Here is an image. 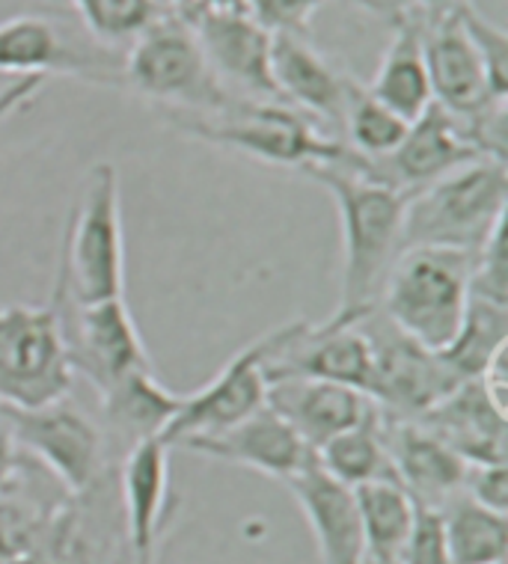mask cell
I'll use <instances>...</instances> for the list:
<instances>
[{
    "label": "cell",
    "instance_id": "17",
    "mask_svg": "<svg viewBox=\"0 0 508 564\" xmlns=\"http://www.w3.org/2000/svg\"><path fill=\"white\" fill-rule=\"evenodd\" d=\"M383 443L392 478L420 508L440 511L464 490L469 464L417 419L383 416Z\"/></svg>",
    "mask_w": 508,
    "mask_h": 564
},
{
    "label": "cell",
    "instance_id": "14",
    "mask_svg": "<svg viewBox=\"0 0 508 564\" xmlns=\"http://www.w3.org/2000/svg\"><path fill=\"white\" fill-rule=\"evenodd\" d=\"M0 72L10 75H69L93 84H119L122 63L93 45H80L69 30L45 15H15L0 24Z\"/></svg>",
    "mask_w": 508,
    "mask_h": 564
},
{
    "label": "cell",
    "instance_id": "30",
    "mask_svg": "<svg viewBox=\"0 0 508 564\" xmlns=\"http://www.w3.org/2000/svg\"><path fill=\"white\" fill-rule=\"evenodd\" d=\"M80 19L87 24L96 42H131L140 30H147L152 21L166 10H158L152 0H75Z\"/></svg>",
    "mask_w": 508,
    "mask_h": 564
},
{
    "label": "cell",
    "instance_id": "28",
    "mask_svg": "<svg viewBox=\"0 0 508 564\" xmlns=\"http://www.w3.org/2000/svg\"><path fill=\"white\" fill-rule=\"evenodd\" d=\"M506 348L508 306L469 294L464 322H461L455 339L450 341V348L440 350V357L450 362L464 380H476Z\"/></svg>",
    "mask_w": 508,
    "mask_h": 564
},
{
    "label": "cell",
    "instance_id": "34",
    "mask_svg": "<svg viewBox=\"0 0 508 564\" xmlns=\"http://www.w3.org/2000/svg\"><path fill=\"white\" fill-rule=\"evenodd\" d=\"M324 0H247V12L271 33H298L310 28V19Z\"/></svg>",
    "mask_w": 508,
    "mask_h": 564
},
{
    "label": "cell",
    "instance_id": "37",
    "mask_svg": "<svg viewBox=\"0 0 508 564\" xmlns=\"http://www.w3.org/2000/svg\"><path fill=\"white\" fill-rule=\"evenodd\" d=\"M21 448L15 443V434H12L10 419H7V408L0 404V490L10 485L12 476L19 473L21 467Z\"/></svg>",
    "mask_w": 508,
    "mask_h": 564
},
{
    "label": "cell",
    "instance_id": "12",
    "mask_svg": "<svg viewBox=\"0 0 508 564\" xmlns=\"http://www.w3.org/2000/svg\"><path fill=\"white\" fill-rule=\"evenodd\" d=\"M271 348H274V330L238 350L203 390L185 395L179 416L166 425L164 437H161L166 446L176 448L187 437L217 434L256 410H262L268 401Z\"/></svg>",
    "mask_w": 508,
    "mask_h": 564
},
{
    "label": "cell",
    "instance_id": "25",
    "mask_svg": "<svg viewBox=\"0 0 508 564\" xmlns=\"http://www.w3.org/2000/svg\"><path fill=\"white\" fill-rule=\"evenodd\" d=\"M357 511H360L366 555L375 564L399 562L401 550L411 538L417 520V502L396 478H378L369 485L354 487Z\"/></svg>",
    "mask_w": 508,
    "mask_h": 564
},
{
    "label": "cell",
    "instance_id": "29",
    "mask_svg": "<svg viewBox=\"0 0 508 564\" xmlns=\"http://www.w3.org/2000/svg\"><path fill=\"white\" fill-rule=\"evenodd\" d=\"M339 126H343L345 134L343 143L352 149L354 155L383 158L399 147L411 122L396 117L387 105H381L378 98L371 96L369 89L348 78Z\"/></svg>",
    "mask_w": 508,
    "mask_h": 564
},
{
    "label": "cell",
    "instance_id": "20",
    "mask_svg": "<svg viewBox=\"0 0 508 564\" xmlns=\"http://www.w3.org/2000/svg\"><path fill=\"white\" fill-rule=\"evenodd\" d=\"M264 404L280 413L313 452L336 434L360 425L375 410V401L360 390L315 378L271 380Z\"/></svg>",
    "mask_w": 508,
    "mask_h": 564
},
{
    "label": "cell",
    "instance_id": "4",
    "mask_svg": "<svg viewBox=\"0 0 508 564\" xmlns=\"http://www.w3.org/2000/svg\"><path fill=\"white\" fill-rule=\"evenodd\" d=\"M508 164L476 158L434 185L408 196L401 250L452 247L476 253L506 220Z\"/></svg>",
    "mask_w": 508,
    "mask_h": 564
},
{
    "label": "cell",
    "instance_id": "5",
    "mask_svg": "<svg viewBox=\"0 0 508 564\" xmlns=\"http://www.w3.org/2000/svg\"><path fill=\"white\" fill-rule=\"evenodd\" d=\"M122 80L140 96L164 105L166 113H217L229 108L233 98H241L215 78L182 10L161 12L131 40V51L122 59Z\"/></svg>",
    "mask_w": 508,
    "mask_h": 564
},
{
    "label": "cell",
    "instance_id": "11",
    "mask_svg": "<svg viewBox=\"0 0 508 564\" xmlns=\"http://www.w3.org/2000/svg\"><path fill=\"white\" fill-rule=\"evenodd\" d=\"M476 158L479 152L469 143L464 119L452 117L450 110L431 101V108L420 119H413L392 152L383 158H360L345 147L343 155L333 164L348 166L371 182H381L399 194L413 196Z\"/></svg>",
    "mask_w": 508,
    "mask_h": 564
},
{
    "label": "cell",
    "instance_id": "16",
    "mask_svg": "<svg viewBox=\"0 0 508 564\" xmlns=\"http://www.w3.org/2000/svg\"><path fill=\"white\" fill-rule=\"evenodd\" d=\"M179 448L212 457L220 464L253 469L259 476L277 478V481H289L315 455L313 448L298 437V431L268 404L217 434L182 440Z\"/></svg>",
    "mask_w": 508,
    "mask_h": 564
},
{
    "label": "cell",
    "instance_id": "23",
    "mask_svg": "<svg viewBox=\"0 0 508 564\" xmlns=\"http://www.w3.org/2000/svg\"><path fill=\"white\" fill-rule=\"evenodd\" d=\"M101 419L98 425L105 431L110 457L119 460L128 448L143 440L164 437L166 425L179 416L185 395L170 392L155 378V371H134L126 380L114 383L101 395Z\"/></svg>",
    "mask_w": 508,
    "mask_h": 564
},
{
    "label": "cell",
    "instance_id": "6",
    "mask_svg": "<svg viewBox=\"0 0 508 564\" xmlns=\"http://www.w3.org/2000/svg\"><path fill=\"white\" fill-rule=\"evenodd\" d=\"M170 122L203 143L274 166L306 170L313 164H333L345 149L343 140L318 131L313 119L283 101L233 98V105L217 113H176Z\"/></svg>",
    "mask_w": 508,
    "mask_h": 564
},
{
    "label": "cell",
    "instance_id": "1",
    "mask_svg": "<svg viewBox=\"0 0 508 564\" xmlns=\"http://www.w3.org/2000/svg\"><path fill=\"white\" fill-rule=\"evenodd\" d=\"M303 173L327 191L343 229L339 303L327 324L348 327L378 310L381 285L401 253V224L408 196L339 164H313Z\"/></svg>",
    "mask_w": 508,
    "mask_h": 564
},
{
    "label": "cell",
    "instance_id": "21",
    "mask_svg": "<svg viewBox=\"0 0 508 564\" xmlns=\"http://www.w3.org/2000/svg\"><path fill=\"white\" fill-rule=\"evenodd\" d=\"M417 422L458 452L469 467L506 464L508 413L490 401L479 378L458 383Z\"/></svg>",
    "mask_w": 508,
    "mask_h": 564
},
{
    "label": "cell",
    "instance_id": "10",
    "mask_svg": "<svg viewBox=\"0 0 508 564\" xmlns=\"http://www.w3.org/2000/svg\"><path fill=\"white\" fill-rule=\"evenodd\" d=\"M51 297L57 301L72 371L87 380L98 395L134 371L152 369L147 345L134 324V315L128 312L126 297L80 306L63 294L57 282Z\"/></svg>",
    "mask_w": 508,
    "mask_h": 564
},
{
    "label": "cell",
    "instance_id": "42",
    "mask_svg": "<svg viewBox=\"0 0 508 564\" xmlns=\"http://www.w3.org/2000/svg\"><path fill=\"white\" fill-rule=\"evenodd\" d=\"M390 564H396V562H390Z\"/></svg>",
    "mask_w": 508,
    "mask_h": 564
},
{
    "label": "cell",
    "instance_id": "27",
    "mask_svg": "<svg viewBox=\"0 0 508 564\" xmlns=\"http://www.w3.org/2000/svg\"><path fill=\"white\" fill-rule=\"evenodd\" d=\"M315 460L331 473L336 481L348 487L369 485L378 478H392L387 443H383V416L381 410H371L360 425L336 434L327 443L315 448Z\"/></svg>",
    "mask_w": 508,
    "mask_h": 564
},
{
    "label": "cell",
    "instance_id": "2",
    "mask_svg": "<svg viewBox=\"0 0 508 564\" xmlns=\"http://www.w3.org/2000/svg\"><path fill=\"white\" fill-rule=\"evenodd\" d=\"M473 256L452 247H408L381 285L378 312L429 350H446L469 301Z\"/></svg>",
    "mask_w": 508,
    "mask_h": 564
},
{
    "label": "cell",
    "instance_id": "26",
    "mask_svg": "<svg viewBox=\"0 0 508 564\" xmlns=\"http://www.w3.org/2000/svg\"><path fill=\"white\" fill-rule=\"evenodd\" d=\"M452 564H506L508 520L499 511L458 497L440 508Z\"/></svg>",
    "mask_w": 508,
    "mask_h": 564
},
{
    "label": "cell",
    "instance_id": "24",
    "mask_svg": "<svg viewBox=\"0 0 508 564\" xmlns=\"http://www.w3.org/2000/svg\"><path fill=\"white\" fill-rule=\"evenodd\" d=\"M366 89L404 122L420 119L431 108L434 96H431L425 51H422V19L404 12L396 15L390 45Z\"/></svg>",
    "mask_w": 508,
    "mask_h": 564
},
{
    "label": "cell",
    "instance_id": "36",
    "mask_svg": "<svg viewBox=\"0 0 508 564\" xmlns=\"http://www.w3.org/2000/svg\"><path fill=\"white\" fill-rule=\"evenodd\" d=\"M42 84H45V78H36V75H10V72H0V119L24 108L30 98L36 96V89Z\"/></svg>",
    "mask_w": 508,
    "mask_h": 564
},
{
    "label": "cell",
    "instance_id": "39",
    "mask_svg": "<svg viewBox=\"0 0 508 564\" xmlns=\"http://www.w3.org/2000/svg\"><path fill=\"white\" fill-rule=\"evenodd\" d=\"M420 3H422V7H425V10L437 15V12H455V10H461V7H467L469 0H420Z\"/></svg>",
    "mask_w": 508,
    "mask_h": 564
},
{
    "label": "cell",
    "instance_id": "15",
    "mask_svg": "<svg viewBox=\"0 0 508 564\" xmlns=\"http://www.w3.org/2000/svg\"><path fill=\"white\" fill-rule=\"evenodd\" d=\"M182 12L206 51L215 78L229 93L241 89V98L280 101L271 78V30H264L250 12H212L199 10L194 3Z\"/></svg>",
    "mask_w": 508,
    "mask_h": 564
},
{
    "label": "cell",
    "instance_id": "18",
    "mask_svg": "<svg viewBox=\"0 0 508 564\" xmlns=\"http://www.w3.org/2000/svg\"><path fill=\"white\" fill-rule=\"evenodd\" d=\"M422 51L434 105L450 110L452 117L469 119L488 108L490 101H499L490 93L485 66L464 33L458 10L437 12L422 21Z\"/></svg>",
    "mask_w": 508,
    "mask_h": 564
},
{
    "label": "cell",
    "instance_id": "35",
    "mask_svg": "<svg viewBox=\"0 0 508 564\" xmlns=\"http://www.w3.org/2000/svg\"><path fill=\"white\" fill-rule=\"evenodd\" d=\"M464 497L473 502L508 514V469L506 464H488V467H469L464 478Z\"/></svg>",
    "mask_w": 508,
    "mask_h": 564
},
{
    "label": "cell",
    "instance_id": "33",
    "mask_svg": "<svg viewBox=\"0 0 508 564\" xmlns=\"http://www.w3.org/2000/svg\"><path fill=\"white\" fill-rule=\"evenodd\" d=\"M396 564H452L440 511L417 506V520H413L411 538H408V544H404Z\"/></svg>",
    "mask_w": 508,
    "mask_h": 564
},
{
    "label": "cell",
    "instance_id": "22",
    "mask_svg": "<svg viewBox=\"0 0 508 564\" xmlns=\"http://www.w3.org/2000/svg\"><path fill=\"white\" fill-rule=\"evenodd\" d=\"M271 78L277 98L303 117L336 122L343 117L345 78L310 42L298 33H274L271 42Z\"/></svg>",
    "mask_w": 508,
    "mask_h": 564
},
{
    "label": "cell",
    "instance_id": "38",
    "mask_svg": "<svg viewBox=\"0 0 508 564\" xmlns=\"http://www.w3.org/2000/svg\"><path fill=\"white\" fill-rule=\"evenodd\" d=\"M191 3L212 12H247V0H191Z\"/></svg>",
    "mask_w": 508,
    "mask_h": 564
},
{
    "label": "cell",
    "instance_id": "19",
    "mask_svg": "<svg viewBox=\"0 0 508 564\" xmlns=\"http://www.w3.org/2000/svg\"><path fill=\"white\" fill-rule=\"evenodd\" d=\"M292 490L294 502L301 506L303 520L313 532L318 562L322 564H366V541H363L360 511L354 499V487L336 481L315 460L306 464L283 481Z\"/></svg>",
    "mask_w": 508,
    "mask_h": 564
},
{
    "label": "cell",
    "instance_id": "7",
    "mask_svg": "<svg viewBox=\"0 0 508 564\" xmlns=\"http://www.w3.org/2000/svg\"><path fill=\"white\" fill-rule=\"evenodd\" d=\"M75 387L57 301L0 310V404L36 410L69 399Z\"/></svg>",
    "mask_w": 508,
    "mask_h": 564
},
{
    "label": "cell",
    "instance_id": "3",
    "mask_svg": "<svg viewBox=\"0 0 508 564\" xmlns=\"http://www.w3.org/2000/svg\"><path fill=\"white\" fill-rule=\"evenodd\" d=\"M72 303L117 301L126 292L122 191L110 161H98L84 178L60 247L57 280Z\"/></svg>",
    "mask_w": 508,
    "mask_h": 564
},
{
    "label": "cell",
    "instance_id": "31",
    "mask_svg": "<svg viewBox=\"0 0 508 564\" xmlns=\"http://www.w3.org/2000/svg\"><path fill=\"white\" fill-rule=\"evenodd\" d=\"M458 19L485 66L490 93L497 98H508V33L494 21L482 19L473 3L461 7Z\"/></svg>",
    "mask_w": 508,
    "mask_h": 564
},
{
    "label": "cell",
    "instance_id": "41",
    "mask_svg": "<svg viewBox=\"0 0 508 564\" xmlns=\"http://www.w3.org/2000/svg\"><path fill=\"white\" fill-rule=\"evenodd\" d=\"M363 3H369V7H381V3H390V0H363Z\"/></svg>",
    "mask_w": 508,
    "mask_h": 564
},
{
    "label": "cell",
    "instance_id": "8",
    "mask_svg": "<svg viewBox=\"0 0 508 564\" xmlns=\"http://www.w3.org/2000/svg\"><path fill=\"white\" fill-rule=\"evenodd\" d=\"M357 324L371 345L369 399L383 416H425L440 399H446L458 383H464L437 350H429L404 336L378 310Z\"/></svg>",
    "mask_w": 508,
    "mask_h": 564
},
{
    "label": "cell",
    "instance_id": "9",
    "mask_svg": "<svg viewBox=\"0 0 508 564\" xmlns=\"http://www.w3.org/2000/svg\"><path fill=\"white\" fill-rule=\"evenodd\" d=\"M7 419L21 452L33 455L66 494L87 490L117 464L98 419L69 399L36 410L7 408Z\"/></svg>",
    "mask_w": 508,
    "mask_h": 564
},
{
    "label": "cell",
    "instance_id": "40",
    "mask_svg": "<svg viewBox=\"0 0 508 564\" xmlns=\"http://www.w3.org/2000/svg\"><path fill=\"white\" fill-rule=\"evenodd\" d=\"M158 10H187L191 0H152Z\"/></svg>",
    "mask_w": 508,
    "mask_h": 564
},
{
    "label": "cell",
    "instance_id": "13",
    "mask_svg": "<svg viewBox=\"0 0 508 564\" xmlns=\"http://www.w3.org/2000/svg\"><path fill=\"white\" fill-rule=\"evenodd\" d=\"M119 508L126 525L128 562L155 564L176 499L170 494V446L161 437L143 440L117 460Z\"/></svg>",
    "mask_w": 508,
    "mask_h": 564
},
{
    "label": "cell",
    "instance_id": "32",
    "mask_svg": "<svg viewBox=\"0 0 508 564\" xmlns=\"http://www.w3.org/2000/svg\"><path fill=\"white\" fill-rule=\"evenodd\" d=\"M469 294L482 301L502 303L508 306V256H506V220L490 232L473 256V273H469Z\"/></svg>",
    "mask_w": 508,
    "mask_h": 564
}]
</instances>
